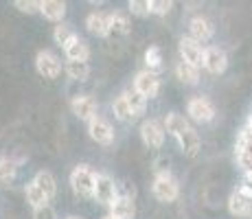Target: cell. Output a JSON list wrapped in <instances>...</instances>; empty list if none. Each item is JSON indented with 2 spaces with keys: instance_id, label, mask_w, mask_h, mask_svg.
I'll use <instances>...</instances> for the list:
<instances>
[{
  "instance_id": "cell-18",
  "label": "cell",
  "mask_w": 252,
  "mask_h": 219,
  "mask_svg": "<svg viewBox=\"0 0 252 219\" xmlns=\"http://www.w3.org/2000/svg\"><path fill=\"white\" fill-rule=\"evenodd\" d=\"M110 215H114L116 219H136V202L134 199L119 197L110 206Z\"/></svg>"
},
{
  "instance_id": "cell-35",
  "label": "cell",
  "mask_w": 252,
  "mask_h": 219,
  "mask_svg": "<svg viewBox=\"0 0 252 219\" xmlns=\"http://www.w3.org/2000/svg\"><path fill=\"white\" fill-rule=\"evenodd\" d=\"M66 219H79V217H66Z\"/></svg>"
},
{
  "instance_id": "cell-29",
  "label": "cell",
  "mask_w": 252,
  "mask_h": 219,
  "mask_svg": "<svg viewBox=\"0 0 252 219\" xmlns=\"http://www.w3.org/2000/svg\"><path fill=\"white\" fill-rule=\"evenodd\" d=\"M171 9H173L171 0H149V13H154V16H167Z\"/></svg>"
},
{
  "instance_id": "cell-23",
  "label": "cell",
  "mask_w": 252,
  "mask_h": 219,
  "mask_svg": "<svg viewBox=\"0 0 252 219\" xmlns=\"http://www.w3.org/2000/svg\"><path fill=\"white\" fill-rule=\"evenodd\" d=\"M66 75L75 81H86L90 77V64L88 62H68L66 64Z\"/></svg>"
},
{
  "instance_id": "cell-22",
  "label": "cell",
  "mask_w": 252,
  "mask_h": 219,
  "mask_svg": "<svg viewBox=\"0 0 252 219\" xmlns=\"http://www.w3.org/2000/svg\"><path fill=\"white\" fill-rule=\"evenodd\" d=\"M24 195H27V202L31 204L33 208H40V206H46V204H48L46 195L42 193V188L37 187V184L33 182V180L27 184V188H24Z\"/></svg>"
},
{
  "instance_id": "cell-4",
  "label": "cell",
  "mask_w": 252,
  "mask_h": 219,
  "mask_svg": "<svg viewBox=\"0 0 252 219\" xmlns=\"http://www.w3.org/2000/svg\"><path fill=\"white\" fill-rule=\"evenodd\" d=\"M92 199L103 206H112V204L119 199V188H116V182L110 178L108 173H96V182H94V195Z\"/></svg>"
},
{
  "instance_id": "cell-14",
  "label": "cell",
  "mask_w": 252,
  "mask_h": 219,
  "mask_svg": "<svg viewBox=\"0 0 252 219\" xmlns=\"http://www.w3.org/2000/svg\"><path fill=\"white\" fill-rule=\"evenodd\" d=\"M86 29L96 37H108L110 35V13L103 11H92L86 18Z\"/></svg>"
},
{
  "instance_id": "cell-30",
  "label": "cell",
  "mask_w": 252,
  "mask_h": 219,
  "mask_svg": "<svg viewBox=\"0 0 252 219\" xmlns=\"http://www.w3.org/2000/svg\"><path fill=\"white\" fill-rule=\"evenodd\" d=\"M127 9L132 16H138V18L152 16V13H149V0H129Z\"/></svg>"
},
{
  "instance_id": "cell-32",
  "label": "cell",
  "mask_w": 252,
  "mask_h": 219,
  "mask_svg": "<svg viewBox=\"0 0 252 219\" xmlns=\"http://www.w3.org/2000/svg\"><path fill=\"white\" fill-rule=\"evenodd\" d=\"M116 188H119V197H125V199H134V197H136V187H134L129 180L116 184Z\"/></svg>"
},
{
  "instance_id": "cell-15",
  "label": "cell",
  "mask_w": 252,
  "mask_h": 219,
  "mask_svg": "<svg viewBox=\"0 0 252 219\" xmlns=\"http://www.w3.org/2000/svg\"><path fill=\"white\" fill-rule=\"evenodd\" d=\"M228 213L232 217H250L252 215V199L244 193L232 191L228 197Z\"/></svg>"
},
{
  "instance_id": "cell-34",
  "label": "cell",
  "mask_w": 252,
  "mask_h": 219,
  "mask_svg": "<svg viewBox=\"0 0 252 219\" xmlns=\"http://www.w3.org/2000/svg\"><path fill=\"white\" fill-rule=\"evenodd\" d=\"M101 219H116V217H114V215H110V213H108V215H103Z\"/></svg>"
},
{
  "instance_id": "cell-31",
  "label": "cell",
  "mask_w": 252,
  "mask_h": 219,
  "mask_svg": "<svg viewBox=\"0 0 252 219\" xmlns=\"http://www.w3.org/2000/svg\"><path fill=\"white\" fill-rule=\"evenodd\" d=\"M13 7L27 16H33V13H40V0H16Z\"/></svg>"
},
{
  "instance_id": "cell-36",
  "label": "cell",
  "mask_w": 252,
  "mask_h": 219,
  "mask_svg": "<svg viewBox=\"0 0 252 219\" xmlns=\"http://www.w3.org/2000/svg\"><path fill=\"white\" fill-rule=\"evenodd\" d=\"M250 219H252V215H250Z\"/></svg>"
},
{
  "instance_id": "cell-17",
  "label": "cell",
  "mask_w": 252,
  "mask_h": 219,
  "mask_svg": "<svg viewBox=\"0 0 252 219\" xmlns=\"http://www.w3.org/2000/svg\"><path fill=\"white\" fill-rule=\"evenodd\" d=\"M64 55L68 62H88L90 60V46H88V42L81 40V37L77 35L75 40L64 48Z\"/></svg>"
},
{
  "instance_id": "cell-16",
  "label": "cell",
  "mask_w": 252,
  "mask_h": 219,
  "mask_svg": "<svg viewBox=\"0 0 252 219\" xmlns=\"http://www.w3.org/2000/svg\"><path fill=\"white\" fill-rule=\"evenodd\" d=\"M40 13L46 20L60 24L66 16V2H62V0H40Z\"/></svg>"
},
{
  "instance_id": "cell-13",
  "label": "cell",
  "mask_w": 252,
  "mask_h": 219,
  "mask_svg": "<svg viewBox=\"0 0 252 219\" xmlns=\"http://www.w3.org/2000/svg\"><path fill=\"white\" fill-rule=\"evenodd\" d=\"M213 35H215V27H213V22L208 20V18H204V16L191 18V22H189V37L204 44V42H211Z\"/></svg>"
},
{
  "instance_id": "cell-3",
  "label": "cell",
  "mask_w": 252,
  "mask_h": 219,
  "mask_svg": "<svg viewBox=\"0 0 252 219\" xmlns=\"http://www.w3.org/2000/svg\"><path fill=\"white\" fill-rule=\"evenodd\" d=\"M152 193H154V197H156L158 202L171 204V202H176V199L180 197V182H178V180L173 178L169 171L158 173L156 178H154Z\"/></svg>"
},
{
  "instance_id": "cell-27",
  "label": "cell",
  "mask_w": 252,
  "mask_h": 219,
  "mask_svg": "<svg viewBox=\"0 0 252 219\" xmlns=\"http://www.w3.org/2000/svg\"><path fill=\"white\" fill-rule=\"evenodd\" d=\"M112 112H114V116L121 121V123H127V121H132L134 119V114H132V110H129V105H127V99H125V94H119L114 99V103H112Z\"/></svg>"
},
{
  "instance_id": "cell-33",
  "label": "cell",
  "mask_w": 252,
  "mask_h": 219,
  "mask_svg": "<svg viewBox=\"0 0 252 219\" xmlns=\"http://www.w3.org/2000/svg\"><path fill=\"white\" fill-rule=\"evenodd\" d=\"M33 219H57V213L51 204H46V206L33 208Z\"/></svg>"
},
{
  "instance_id": "cell-28",
  "label": "cell",
  "mask_w": 252,
  "mask_h": 219,
  "mask_svg": "<svg viewBox=\"0 0 252 219\" xmlns=\"http://www.w3.org/2000/svg\"><path fill=\"white\" fill-rule=\"evenodd\" d=\"M18 175V162L13 158H0V182L9 184Z\"/></svg>"
},
{
  "instance_id": "cell-1",
  "label": "cell",
  "mask_w": 252,
  "mask_h": 219,
  "mask_svg": "<svg viewBox=\"0 0 252 219\" xmlns=\"http://www.w3.org/2000/svg\"><path fill=\"white\" fill-rule=\"evenodd\" d=\"M164 131H167V134H171L173 138L178 140V145H180V149L184 152V156L195 158V156L200 154V147H202L200 134L191 127V123H189L187 116L178 114V112L167 114V119H164Z\"/></svg>"
},
{
  "instance_id": "cell-2",
  "label": "cell",
  "mask_w": 252,
  "mask_h": 219,
  "mask_svg": "<svg viewBox=\"0 0 252 219\" xmlns=\"http://www.w3.org/2000/svg\"><path fill=\"white\" fill-rule=\"evenodd\" d=\"M70 188L75 191V195L79 197H92L94 195V182L96 173L92 171L88 164H77L70 171Z\"/></svg>"
},
{
  "instance_id": "cell-19",
  "label": "cell",
  "mask_w": 252,
  "mask_h": 219,
  "mask_svg": "<svg viewBox=\"0 0 252 219\" xmlns=\"http://www.w3.org/2000/svg\"><path fill=\"white\" fill-rule=\"evenodd\" d=\"M33 182L42 188V193L46 195L48 202L57 195V182H55V175H53L51 171H37L35 178H33Z\"/></svg>"
},
{
  "instance_id": "cell-11",
  "label": "cell",
  "mask_w": 252,
  "mask_h": 219,
  "mask_svg": "<svg viewBox=\"0 0 252 219\" xmlns=\"http://www.w3.org/2000/svg\"><path fill=\"white\" fill-rule=\"evenodd\" d=\"M88 136L94 140L96 145H103V147H108V145L114 143V127L105 119L96 116V119H92L90 123H88Z\"/></svg>"
},
{
  "instance_id": "cell-21",
  "label": "cell",
  "mask_w": 252,
  "mask_h": 219,
  "mask_svg": "<svg viewBox=\"0 0 252 219\" xmlns=\"http://www.w3.org/2000/svg\"><path fill=\"white\" fill-rule=\"evenodd\" d=\"M123 94H125V99H127V105H129V110H132L134 119L140 114H145V110H147V99H145L140 92H136L132 88V90H125Z\"/></svg>"
},
{
  "instance_id": "cell-9",
  "label": "cell",
  "mask_w": 252,
  "mask_h": 219,
  "mask_svg": "<svg viewBox=\"0 0 252 219\" xmlns=\"http://www.w3.org/2000/svg\"><path fill=\"white\" fill-rule=\"evenodd\" d=\"M134 90L140 92V94L145 96V99H156L158 92H160V77L156 75V72L152 70H140L136 72V77H134Z\"/></svg>"
},
{
  "instance_id": "cell-8",
  "label": "cell",
  "mask_w": 252,
  "mask_h": 219,
  "mask_svg": "<svg viewBox=\"0 0 252 219\" xmlns=\"http://www.w3.org/2000/svg\"><path fill=\"white\" fill-rule=\"evenodd\" d=\"M140 140H143L145 147L149 149H160L164 143V123L156 119H147L140 125Z\"/></svg>"
},
{
  "instance_id": "cell-24",
  "label": "cell",
  "mask_w": 252,
  "mask_h": 219,
  "mask_svg": "<svg viewBox=\"0 0 252 219\" xmlns=\"http://www.w3.org/2000/svg\"><path fill=\"white\" fill-rule=\"evenodd\" d=\"M75 31L68 27V24H64V22H60V24H55V29H53V40H55L57 44H60L62 48H66L68 44L75 40Z\"/></svg>"
},
{
  "instance_id": "cell-25",
  "label": "cell",
  "mask_w": 252,
  "mask_h": 219,
  "mask_svg": "<svg viewBox=\"0 0 252 219\" xmlns=\"http://www.w3.org/2000/svg\"><path fill=\"white\" fill-rule=\"evenodd\" d=\"M145 64H147V70L152 72H160L162 70V51L160 46H149L145 51Z\"/></svg>"
},
{
  "instance_id": "cell-6",
  "label": "cell",
  "mask_w": 252,
  "mask_h": 219,
  "mask_svg": "<svg viewBox=\"0 0 252 219\" xmlns=\"http://www.w3.org/2000/svg\"><path fill=\"white\" fill-rule=\"evenodd\" d=\"M35 70L44 79H57L62 75V62L53 51L44 48V51H37L35 55Z\"/></svg>"
},
{
  "instance_id": "cell-5",
  "label": "cell",
  "mask_w": 252,
  "mask_h": 219,
  "mask_svg": "<svg viewBox=\"0 0 252 219\" xmlns=\"http://www.w3.org/2000/svg\"><path fill=\"white\" fill-rule=\"evenodd\" d=\"M187 116L193 121V123H211L215 119V105L206 99V96H193L187 103Z\"/></svg>"
},
{
  "instance_id": "cell-7",
  "label": "cell",
  "mask_w": 252,
  "mask_h": 219,
  "mask_svg": "<svg viewBox=\"0 0 252 219\" xmlns=\"http://www.w3.org/2000/svg\"><path fill=\"white\" fill-rule=\"evenodd\" d=\"M178 51H180V57L182 62H187V64L195 66V68H204V53L206 48L202 46L200 42H195L193 37H180V42H178Z\"/></svg>"
},
{
  "instance_id": "cell-10",
  "label": "cell",
  "mask_w": 252,
  "mask_h": 219,
  "mask_svg": "<svg viewBox=\"0 0 252 219\" xmlns=\"http://www.w3.org/2000/svg\"><path fill=\"white\" fill-rule=\"evenodd\" d=\"M70 110H72V114H75L79 121L90 123L92 119H96V110H99V105H96L94 96L77 94V96H72V99H70Z\"/></svg>"
},
{
  "instance_id": "cell-20",
  "label": "cell",
  "mask_w": 252,
  "mask_h": 219,
  "mask_svg": "<svg viewBox=\"0 0 252 219\" xmlns=\"http://www.w3.org/2000/svg\"><path fill=\"white\" fill-rule=\"evenodd\" d=\"M176 77L187 86H197L200 84V68H195V66L180 60L176 64Z\"/></svg>"
},
{
  "instance_id": "cell-12",
  "label": "cell",
  "mask_w": 252,
  "mask_h": 219,
  "mask_svg": "<svg viewBox=\"0 0 252 219\" xmlns=\"http://www.w3.org/2000/svg\"><path fill=\"white\" fill-rule=\"evenodd\" d=\"M204 68L211 75H224L228 68V55L220 46H208L204 53Z\"/></svg>"
},
{
  "instance_id": "cell-26",
  "label": "cell",
  "mask_w": 252,
  "mask_h": 219,
  "mask_svg": "<svg viewBox=\"0 0 252 219\" xmlns=\"http://www.w3.org/2000/svg\"><path fill=\"white\" fill-rule=\"evenodd\" d=\"M132 31L129 27V20L123 16V13H110V35H127Z\"/></svg>"
}]
</instances>
